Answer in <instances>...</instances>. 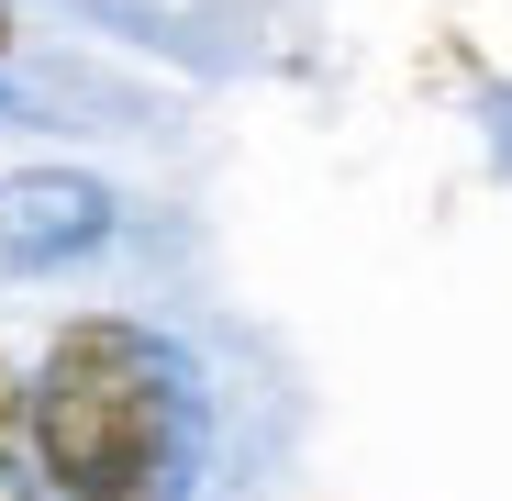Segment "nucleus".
I'll list each match as a JSON object with an SVG mask.
<instances>
[{
  "label": "nucleus",
  "mask_w": 512,
  "mask_h": 501,
  "mask_svg": "<svg viewBox=\"0 0 512 501\" xmlns=\"http://www.w3.org/2000/svg\"><path fill=\"white\" fill-rule=\"evenodd\" d=\"M23 457V379H12V357H0V468Z\"/></svg>",
  "instance_id": "nucleus-3"
},
{
  "label": "nucleus",
  "mask_w": 512,
  "mask_h": 501,
  "mask_svg": "<svg viewBox=\"0 0 512 501\" xmlns=\"http://www.w3.org/2000/svg\"><path fill=\"white\" fill-rule=\"evenodd\" d=\"M201 435V368L123 312H78L23 390V446L56 501H190Z\"/></svg>",
  "instance_id": "nucleus-1"
},
{
  "label": "nucleus",
  "mask_w": 512,
  "mask_h": 501,
  "mask_svg": "<svg viewBox=\"0 0 512 501\" xmlns=\"http://www.w3.org/2000/svg\"><path fill=\"white\" fill-rule=\"evenodd\" d=\"M112 234V190L67 179V167H23L0 179V268H67Z\"/></svg>",
  "instance_id": "nucleus-2"
},
{
  "label": "nucleus",
  "mask_w": 512,
  "mask_h": 501,
  "mask_svg": "<svg viewBox=\"0 0 512 501\" xmlns=\"http://www.w3.org/2000/svg\"><path fill=\"white\" fill-rule=\"evenodd\" d=\"M0 501H34V490H12V479H0Z\"/></svg>",
  "instance_id": "nucleus-5"
},
{
  "label": "nucleus",
  "mask_w": 512,
  "mask_h": 501,
  "mask_svg": "<svg viewBox=\"0 0 512 501\" xmlns=\"http://www.w3.org/2000/svg\"><path fill=\"white\" fill-rule=\"evenodd\" d=\"M0 56H12V0H0Z\"/></svg>",
  "instance_id": "nucleus-4"
}]
</instances>
